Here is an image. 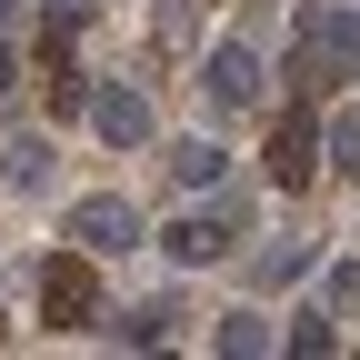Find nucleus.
Here are the masks:
<instances>
[{"instance_id":"f8f14e48","label":"nucleus","mask_w":360,"mask_h":360,"mask_svg":"<svg viewBox=\"0 0 360 360\" xmlns=\"http://www.w3.org/2000/svg\"><path fill=\"white\" fill-rule=\"evenodd\" d=\"M270 340H281V330H270L260 310H231V321H220V350H240V360H250V350H270Z\"/></svg>"},{"instance_id":"6e6552de","label":"nucleus","mask_w":360,"mask_h":360,"mask_svg":"<svg viewBox=\"0 0 360 360\" xmlns=\"http://www.w3.org/2000/svg\"><path fill=\"white\" fill-rule=\"evenodd\" d=\"M170 321H180L170 300H141V310H120V321H110V340H130V350H160V340H170Z\"/></svg>"},{"instance_id":"9b49d317","label":"nucleus","mask_w":360,"mask_h":360,"mask_svg":"<svg viewBox=\"0 0 360 360\" xmlns=\"http://www.w3.org/2000/svg\"><path fill=\"white\" fill-rule=\"evenodd\" d=\"M11 191H51V141H11Z\"/></svg>"},{"instance_id":"423d86ee","label":"nucleus","mask_w":360,"mask_h":360,"mask_svg":"<svg viewBox=\"0 0 360 360\" xmlns=\"http://www.w3.org/2000/svg\"><path fill=\"white\" fill-rule=\"evenodd\" d=\"M90 130H101L110 150H141L150 141V101L141 90H101V101H90Z\"/></svg>"},{"instance_id":"f03ea898","label":"nucleus","mask_w":360,"mask_h":360,"mask_svg":"<svg viewBox=\"0 0 360 360\" xmlns=\"http://www.w3.org/2000/svg\"><path fill=\"white\" fill-rule=\"evenodd\" d=\"M150 231H141V200H120V191H90V200H70V250H90V260H110V250H141Z\"/></svg>"},{"instance_id":"f3484780","label":"nucleus","mask_w":360,"mask_h":360,"mask_svg":"<svg viewBox=\"0 0 360 360\" xmlns=\"http://www.w3.org/2000/svg\"><path fill=\"white\" fill-rule=\"evenodd\" d=\"M0 20H11V0H0Z\"/></svg>"},{"instance_id":"7ed1b4c3","label":"nucleus","mask_w":360,"mask_h":360,"mask_svg":"<svg viewBox=\"0 0 360 360\" xmlns=\"http://www.w3.org/2000/svg\"><path fill=\"white\" fill-rule=\"evenodd\" d=\"M90 310H101V281H90V250H60V260H40V321H51V330H80Z\"/></svg>"},{"instance_id":"4468645a","label":"nucleus","mask_w":360,"mask_h":360,"mask_svg":"<svg viewBox=\"0 0 360 360\" xmlns=\"http://www.w3.org/2000/svg\"><path fill=\"white\" fill-rule=\"evenodd\" d=\"M330 310H340V321H360V260H330Z\"/></svg>"},{"instance_id":"ddd939ff","label":"nucleus","mask_w":360,"mask_h":360,"mask_svg":"<svg viewBox=\"0 0 360 360\" xmlns=\"http://www.w3.org/2000/svg\"><path fill=\"white\" fill-rule=\"evenodd\" d=\"M330 170H350V180H360V110H340V120H330Z\"/></svg>"},{"instance_id":"39448f33","label":"nucleus","mask_w":360,"mask_h":360,"mask_svg":"<svg viewBox=\"0 0 360 360\" xmlns=\"http://www.w3.org/2000/svg\"><path fill=\"white\" fill-rule=\"evenodd\" d=\"M160 250H170L180 270L220 260V250H231V210H191V220H170V231H160Z\"/></svg>"},{"instance_id":"1a4fd4ad","label":"nucleus","mask_w":360,"mask_h":360,"mask_svg":"<svg viewBox=\"0 0 360 360\" xmlns=\"http://www.w3.org/2000/svg\"><path fill=\"white\" fill-rule=\"evenodd\" d=\"M310 260H321V250H310V240H270V250L250 260V281H260V290H281V281H300V270H310Z\"/></svg>"},{"instance_id":"dca6fc26","label":"nucleus","mask_w":360,"mask_h":360,"mask_svg":"<svg viewBox=\"0 0 360 360\" xmlns=\"http://www.w3.org/2000/svg\"><path fill=\"white\" fill-rule=\"evenodd\" d=\"M11 90H20V60H11V40H0V101H11Z\"/></svg>"},{"instance_id":"f257e3e1","label":"nucleus","mask_w":360,"mask_h":360,"mask_svg":"<svg viewBox=\"0 0 360 360\" xmlns=\"http://www.w3.org/2000/svg\"><path fill=\"white\" fill-rule=\"evenodd\" d=\"M300 80H360V11L350 0L300 11Z\"/></svg>"},{"instance_id":"9d476101","label":"nucleus","mask_w":360,"mask_h":360,"mask_svg":"<svg viewBox=\"0 0 360 360\" xmlns=\"http://www.w3.org/2000/svg\"><path fill=\"white\" fill-rule=\"evenodd\" d=\"M220 170H231V150H220V141H180V150H170V180H191V191H210Z\"/></svg>"},{"instance_id":"20e7f679","label":"nucleus","mask_w":360,"mask_h":360,"mask_svg":"<svg viewBox=\"0 0 360 360\" xmlns=\"http://www.w3.org/2000/svg\"><path fill=\"white\" fill-rule=\"evenodd\" d=\"M200 90H210V110H250L260 101V51H250V40H220L210 70H200Z\"/></svg>"},{"instance_id":"0eeeda50","label":"nucleus","mask_w":360,"mask_h":360,"mask_svg":"<svg viewBox=\"0 0 360 360\" xmlns=\"http://www.w3.org/2000/svg\"><path fill=\"white\" fill-rule=\"evenodd\" d=\"M310 170H321L310 120H281V130H270V180H281V191H310Z\"/></svg>"},{"instance_id":"2eb2a0df","label":"nucleus","mask_w":360,"mask_h":360,"mask_svg":"<svg viewBox=\"0 0 360 360\" xmlns=\"http://www.w3.org/2000/svg\"><path fill=\"white\" fill-rule=\"evenodd\" d=\"M290 350H310V360H321V350H340V330L321 321V310H310V321H290Z\"/></svg>"}]
</instances>
